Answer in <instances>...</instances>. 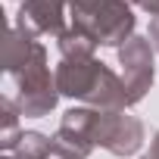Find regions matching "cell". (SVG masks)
<instances>
[{
    "label": "cell",
    "instance_id": "1",
    "mask_svg": "<svg viewBox=\"0 0 159 159\" xmlns=\"http://www.w3.org/2000/svg\"><path fill=\"white\" fill-rule=\"evenodd\" d=\"M3 66H7V75H13L19 84L22 116L41 119L56 106L59 88H56V78L50 75V66H47V50H44V44L34 41V34L13 25L7 34V47H3Z\"/></svg>",
    "mask_w": 159,
    "mask_h": 159
},
{
    "label": "cell",
    "instance_id": "2",
    "mask_svg": "<svg viewBox=\"0 0 159 159\" xmlns=\"http://www.w3.org/2000/svg\"><path fill=\"white\" fill-rule=\"evenodd\" d=\"M56 88H59V94H66L72 100H88L100 109L128 106L125 81H119L94 56H62V62L56 69Z\"/></svg>",
    "mask_w": 159,
    "mask_h": 159
},
{
    "label": "cell",
    "instance_id": "3",
    "mask_svg": "<svg viewBox=\"0 0 159 159\" xmlns=\"http://www.w3.org/2000/svg\"><path fill=\"white\" fill-rule=\"evenodd\" d=\"M72 28L84 34L91 44L116 47L119 41H131L134 13L125 0H69Z\"/></svg>",
    "mask_w": 159,
    "mask_h": 159
},
{
    "label": "cell",
    "instance_id": "4",
    "mask_svg": "<svg viewBox=\"0 0 159 159\" xmlns=\"http://www.w3.org/2000/svg\"><path fill=\"white\" fill-rule=\"evenodd\" d=\"M91 137H94V147L100 143L116 156H131L143 143V125L122 109H94Z\"/></svg>",
    "mask_w": 159,
    "mask_h": 159
},
{
    "label": "cell",
    "instance_id": "5",
    "mask_svg": "<svg viewBox=\"0 0 159 159\" xmlns=\"http://www.w3.org/2000/svg\"><path fill=\"white\" fill-rule=\"evenodd\" d=\"M122 69H125V94H128V106L137 103L150 84H153V50L147 38H131L125 41V47L119 50Z\"/></svg>",
    "mask_w": 159,
    "mask_h": 159
},
{
    "label": "cell",
    "instance_id": "6",
    "mask_svg": "<svg viewBox=\"0 0 159 159\" xmlns=\"http://www.w3.org/2000/svg\"><path fill=\"white\" fill-rule=\"evenodd\" d=\"M19 28H25L28 34H53L56 41L66 34V0H25L19 19Z\"/></svg>",
    "mask_w": 159,
    "mask_h": 159
},
{
    "label": "cell",
    "instance_id": "7",
    "mask_svg": "<svg viewBox=\"0 0 159 159\" xmlns=\"http://www.w3.org/2000/svg\"><path fill=\"white\" fill-rule=\"evenodd\" d=\"M56 156L53 137H44L38 131H16L3 137V159H50Z\"/></svg>",
    "mask_w": 159,
    "mask_h": 159
},
{
    "label": "cell",
    "instance_id": "8",
    "mask_svg": "<svg viewBox=\"0 0 159 159\" xmlns=\"http://www.w3.org/2000/svg\"><path fill=\"white\" fill-rule=\"evenodd\" d=\"M140 7H143V10H147V13H150L153 19L159 16V0H140Z\"/></svg>",
    "mask_w": 159,
    "mask_h": 159
},
{
    "label": "cell",
    "instance_id": "9",
    "mask_svg": "<svg viewBox=\"0 0 159 159\" xmlns=\"http://www.w3.org/2000/svg\"><path fill=\"white\" fill-rule=\"evenodd\" d=\"M150 41H153V44H156V50H159V16L150 22Z\"/></svg>",
    "mask_w": 159,
    "mask_h": 159
},
{
    "label": "cell",
    "instance_id": "10",
    "mask_svg": "<svg viewBox=\"0 0 159 159\" xmlns=\"http://www.w3.org/2000/svg\"><path fill=\"white\" fill-rule=\"evenodd\" d=\"M147 159H159V134L153 137V147H150V156Z\"/></svg>",
    "mask_w": 159,
    "mask_h": 159
},
{
    "label": "cell",
    "instance_id": "11",
    "mask_svg": "<svg viewBox=\"0 0 159 159\" xmlns=\"http://www.w3.org/2000/svg\"><path fill=\"white\" fill-rule=\"evenodd\" d=\"M125 3H140V0H125Z\"/></svg>",
    "mask_w": 159,
    "mask_h": 159
}]
</instances>
